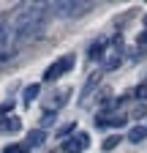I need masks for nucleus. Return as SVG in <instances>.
Masks as SVG:
<instances>
[{"label":"nucleus","mask_w":147,"mask_h":153,"mask_svg":"<svg viewBox=\"0 0 147 153\" xmlns=\"http://www.w3.org/2000/svg\"><path fill=\"white\" fill-rule=\"evenodd\" d=\"M139 96H142V99H147V90H142V93H139Z\"/></svg>","instance_id":"nucleus-18"},{"label":"nucleus","mask_w":147,"mask_h":153,"mask_svg":"<svg viewBox=\"0 0 147 153\" xmlns=\"http://www.w3.org/2000/svg\"><path fill=\"white\" fill-rule=\"evenodd\" d=\"M90 8L87 0H54V3L49 6V11L54 16H63V19H74V16H79Z\"/></svg>","instance_id":"nucleus-2"},{"label":"nucleus","mask_w":147,"mask_h":153,"mask_svg":"<svg viewBox=\"0 0 147 153\" xmlns=\"http://www.w3.org/2000/svg\"><path fill=\"white\" fill-rule=\"evenodd\" d=\"M44 140H46V134H44V131H30V134H27V142H25V145H27V148H35V145H41Z\"/></svg>","instance_id":"nucleus-10"},{"label":"nucleus","mask_w":147,"mask_h":153,"mask_svg":"<svg viewBox=\"0 0 147 153\" xmlns=\"http://www.w3.org/2000/svg\"><path fill=\"white\" fill-rule=\"evenodd\" d=\"M11 33H14L11 22H0V57H8V55H11V52H8V41H11Z\"/></svg>","instance_id":"nucleus-6"},{"label":"nucleus","mask_w":147,"mask_h":153,"mask_svg":"<svg viewBox=\"0 0 147 153\" xmlns=\"http://www.w3.org/2000/svg\"><path fill=\"white\" fill-rule=\"evenodd\" d=\"M87 145H90V137H87L85 131H76V134H74V140H68L63 145V150L65 153H82V150H87Z\"/></svg>","instance_id":"nucleus-5"},{"label":"nucleus","mask_w":147,"mask_h":153,"mask_svg":"<svg viewBox=\"0 0 147 153\" xmlns=\"http://www.w3.org/2000/svg\"><path fill=\"white\" fill-rule=\"evenodd\" d=\"M74 66H76V55L74 52H68V55H63V57H57V60H54L46 71H44V79L46 82H52V79H60L63 74H68Z\"/></svg>","instance_id":"nucleus-3"},{"label":"nucleus","mask_w":147,"mask_h":153,"mask_svg":"<svg viewBox=\"0 0 147 153\" xmlns=\"http://www.w3.org/2000/svg\"><path fill=\"white\" fill-rule=\"evenodd\" d=\"M120 60H123V41H120V38H115V41H112V52L104 57V68L112 71V68L120 66Z\"/></svg>","instance_id":"nucleus-4"},{"label":"nucleus","mask_w":147,"mask_h":153,"mask_svg":"<svg viewBox=\"0 0 147 153\" xmlns=\"http://www.w3.org/2000/svg\"><path fill=\"white\" fill-rule=\"evenodd\" d=\"M139 44H147V30H144V33L139 36Z\"/></svg>","instance_id":"nucleus-17"},{"label":"nucleus","mask_w":147,"mask_h":153,"mask_svg":"<svg viewBox=\"0 0 147 153\" xmlns=\"http://www.w3.org/2000/svg\"><path fill=\"white\" fill-rule=\"evenodd\" d=\"M128 140H131V142H142V140H147V126H134L131 131H128Z\"/></svg>","instance_id":"nucleus-7"},{"label":"nucleus","mask_w":147,"mask_h":153,"mask_svg":"<svg viewBox=\"0 0 147 153\" xmlns=\"http://www.w3.org/2000/svg\"><path fill=\"white\" fill-rule=\"evenodd\" d=\"M134 115H136V118H142V115H147V107H144V104H139V107H136V112H134Z\"/></svg>","instance_id":"nucleus-16"},{"label":"nucleus","mask_w":147,"mask_h":153,"mask_svg":"<svg viewBox=\"0 0 147 153\" xmlns=\"http://www.w3.org/2000/svg\"><path fill=\"white\" fill-rule=\"evenodd\" d=\"M144 25H147V16H144Z\"/></svg>","instance_id":"nucleus-19"},{"label":"nucleus","mask_w":147,"mask_h":153,"mask_svg":"<svg viewBox=\"0 0 147 153\" xmlns=\"http://www.w3.org/2000/svg\"><path fill=\"white\" fill-rule=\"evenodd\" d=\"M106 52V41H96L93 47H90V60H101Z\"/></svg>","instance_id":"nucleus-8"},{"label":"nucleus","mask_w":147,"mask_h":153,"mask_svg":"<svg viewBox=\"0 0 147 153\" xmlns=\"http://www.w3.org/2000/svg\"><path fill=\"white\" fill-rule=\"evenodd\" d=\"M38 93H41V85H27V88H25V101H27V104L35 101V99H38Z\"/></svg>","instance_id":"nucleus-11"},{"label":"nucleus","mask_w":147,"mask_h":153,"mask_svg":"<svg viewBox=\"0 0 147 153\" xmlns=\"http://www.w3.org/2000/svg\"><path fill=\"white\" fill-rule=\"evenodd\" d=\"M19 128H22V120H19V118H14V115L3 123V131H6V134H16Z\"/></svg>","instance_id":"nucleus-9"},{"label":"nucleus","mask_w":147,"mask_h":153,"mask_svg":"<svg viewBox=\"0 0 147 153\" xmlns=\"http://www.w3.org/2000/svg\"><path fill=\"white\" fill-rule=\"evenodd\" d=\"M46 11H49V8H46L44 3H25L19 11L14 14L11 27H14V44H16V47H22L27 38H33L35 33L41 30Z\"/></svg>","instance_id":"nucleus-1"},{"label":"nucleus","mask_w":147,"mask_h":153,"mask_svg":"<svg viewBox=\"0 0 147 153\" xmlns=\"http://www.w3.org/2000/svg\"><path fill=\"white\" fill-rule=\"evenodd\" d=\"M68 134H76V123H68V126H63V128L57 131V137L63 140V137H68Z\"/></svg>","instance_id":"nucleus-14"},{"label":"nucleus","mask_w":147,"mask_h":153,"mask_svg":"<svg viewBox=\"0 0 147 153\" xmlns=\"http://www.w3.org/2000/svg\"><path fill=\"white\" fill-rule=\"evenodd\" d=\"M117 145H120V137H106L104 140V150H115Z\"/></svg>","instance_id":"nucleus-15"},{"label":"nucleus","mask_w":147,"mask_h":153,"mask_svg":"<svg viewBox=\"0 0 147 153\" xmlns=\"http://www.w3.org/2000/svg\"><path fill=\"white\" fill-rule=\"evenodd\" d=\"M27 150H30L27 145H6L3 148V153H27Z\"/></svg>","instance_id":"nucleus-13"},{"label":"nucleus","mask_w":147,"mask_h":153,"mask_svg":"<svg viewBox=\"0 0 147 153\" xmlns=\"http://www.w3.org/2000/svg\"><path fill=\"white\" fill-rule=\"evenodd\" d=\"M96 85H98V76L90 74V76H87V85H85V90H82V99H85V96H90V90H93Z\"/></svg>","instance_id":"nucleus-12"}]
</instances>
